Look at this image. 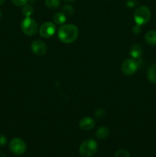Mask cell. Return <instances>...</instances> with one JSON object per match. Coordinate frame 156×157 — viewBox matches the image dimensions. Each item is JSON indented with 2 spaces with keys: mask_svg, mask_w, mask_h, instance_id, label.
Returning <instances> with one entry per match:
<instances>
[{
  "mask_svg": "<svg viewBox=\"0 0 156 157\" xmlns=\"http://www.w3.org/2000/svg\"><path fill=\"white\" fill-rule=\"evenodd\" d=\"M97 143L93 139H88L84 141L80 147V153L82 156H92L97 151Z\"/></svg>",
  "mask_w": 156,
  "mask_h": 157,
  "instance_id": "3",
  "label": "cell"
},
{
  "mask_svg": "<svg viewBox=\"0 0 156 157\" xmlns=\"http://www.w3.org/2000/svg\"><path fill=\"white\" fill-rule=\"evenodd\" d=\"M58 38L63 43L69 44L72 43L78 38L79 30L74 25H63L58 30Z\"/></svg>",
  "mask_w": 156,
  "mask_h": 157,
  "instance_id": "1",
  "label": "cell"
},
{
  "mask_svg": "<svg viewBox=\"0 0 156 157\" xmlns=\"http://www.w3.org/2000/svg\"><path fill=\"white\" fill-rule=\"evenodd\" d=\"M105 114V110H102V109H98L96 111V113H95V116H96V117H97L98 119H101V118L104 117Z\"/></svg>",
  "mask_w": 156,
  "mask_h": 157,
  "instance_id": "20",
  "label": "cell"
},
{
  "mask_svg": "<svg viewBox=\"0 0 156 157\" xmlns=\"http://www.w3.org/2000/svg\"><path fill=\"white\" fill-rule=\"evenodd\" d=\"M34 8L31 5H25L23 6L22 9V14L25 17H30L33 14Z\"/></svg>",
  "mask_w": 156,
  "mask_h": 157,
  "instance_id": "16",
  "label": "cell"
},
{
  "mask_svg": "<svg viewBox=\"0 0 156 157\" xmlns=\"http://www.w3.org/2000/svg\"><path fill=\"white\" fill-rule=\"evenodd\" d=\"M145 41L151 45H156V30H151L145 36Z\"/></svg>",
  "mask_w": 156,
  "mask_h": 157,
  "instance_id": "12",
  "label": "cell"
},
{
  "mask_svg": "<svg viewBox=\"0 0 156 157\" xmlns=\"http://www.w3.org/2000/svg\"><path fill=\"white\" fill-rule=\"evenodd\" d=\"M62 12L66 16H70L74 14V9L70 5H65L62 7Z\"/></svg>",
  "mask_w": 156,
  "mask_h": 157,
  "instance_id": "17",
  "label": "cell"
},
{
  "mask_svg": "<svg viewBox=\"0 0 156 157\" xmlns=\"http://www.w3.org/2000/svg\"><path fill=\"white\" fill-rule=\"evenodd\" d=\"M26 144L21 138H14L9 143V150L16 155H21L26 151Z\"/></svg>",
  "mask_w": 156,
  "mask_h": 157,
  "instance_id": "5",
  "label": "cell"
},
{
  "mask_svg": "<svg viewBox=\"0 0 156 157\" xmlns=\"http://www.w3.org/2000/svg\"><path fill=\"white\" fill-rule=\"evenodd\" d=\"M5 1H6V0H0V6H2V5L4 4Z\"/></svg>",
  "mask_w": 156,
  "mask_h": 157,
  "instance_id": "25",
  "label": "cell"
},
{
  "mask_svg": "<svg viewBox=\"0 0 156 157\" xmlns=\"http://www.w3.org/2000/svg\"><path fill=\"white\" fill-rule=\"evenodd\" d=\"M0 157H6V156L3 153L0 152Z\"/></svg>",
  "mask_w": 156,
  "mask_h": 157,
  "instance_id": "24",
  "label": "cell"
},
{
  "mask_svg": "<svg viewBox=\"0 0 156 157\" xmlns=\"http://www.w3.org/2000/svg\"><path fill=\"white\" fill-rule=\"evenodd\" d=\"M21 28L24 34L28 36H32L35 35L38 31V24L30 17H25L21 21Z\"/></svg>",
  "mask_w": 156,
  "mask_h": 157,
  "instance_id": "4",
  "label": "cell"
},
{
  "mask_svg": "<svg viewBox=\"0 0 156 157\" xmlns=\"http://www.w3.org/2000/svg\"><path fill=\"white\" fill-rule=\"evenodd\" d=\"M148 78L151 83H156V64H152L148 68Z\"/></svg>",
  "mask_w": 156,
  "mask_h": 157,
  "instance_id": "14",
  "label": "cell"
},
{
  "mask_svg": "<svg viewBox=\"0 0 156 157\" xmlns=\"http://www.w3.org/2000/svg\"><path fill=\"white\" fill-rule=\"evenodd\" d=\"M53 19L55 24L61 25H63L66 22V21H67L66 15H64L63 12H57V13L54 15Z\"/></svg>",
  "mask_w": 156,
  "mask_h": 157,
  "instance_id": "13",
  "label": "cell"
},
{
  "mask_svg": "<svg viewBox=\"0 0 156 157\" xmlns=\"http://www.w3.org/2000/svg\"><path fill=\"white\" fill-rule=\"evenodd\" d=\"M28 1L29 0H12V2L13 3V5H15V6L21 7V6H25V5H27Z\"/></svg>",
  "mask_w": 156,
  "mask_h": 157,
  "instance_id": "19",
  "label": "cell"
},
{
  "mask_svg": "<svg viewBox=\"0 0 156 157\" xmlns=\"http://www.w3.org/2000/svg\"><path fill=\"white\" fill-rule=\"evenodd\" d=\"M7 143V138L2 134H0V146H4L6 145Z\"/></svg>",
  "mask_w": 156,
  "mask_h": 157,
  "instance_id": "22",
  "label": "cell"
},
{
  "mask_svg": "<svg viewBox=\"0 0 156 157\" xmlns=\"http://www.w3.org/2000/svg\"><path fill=\"white\" fill-rule=\"evenodd\" d=\"M1 16H2V12L1 11H0V18H1Z\"/></svg>",
  "mask_w": 156,
  "mask_h": 157,
  "instance_id": "27",
  "label": "cell"
},
{
  "mask_svg": "<svg viewBox=\"0 0 156 157\" xmlns=\"http://www.w3.org/2000/svg\"><path fill=\"white\" fill-rule=\"evenodd\" d=\"M132 32H134L135 34H139V33H140V32H141V27H140V25H139L136 24V25L133 26V28H132Z\"/></svg>",
  "mask_w": 156,
  "mask_h": 157,
  "instance_id": "23",
  "label": "cell"
},
{
  "mask_svg": "<svg viewBox=\"0 0 156 157\" xmlns=\"http://www.w3.org/2000/svg\"><path fill=\"white\" fill-rule=\"evenodd\" d=\"M65 2H72L75 1V0H64Z\"/></svg>",
  "mask_w": 156,
  "mask_h": 157,
  "instance_id": "26",
  "label": "cell"
},
{
  "mask_svg": "<svg viewBox=\"0 0 156 157\" xmlns=\"http://www.w3.org/2000/svg\"><path fill=\"white\" fill-rule=\"evenodd\" d=\"M115 157H131L128 151L125 150H119L116 151Z\"/></svg>",
  "mask_w": 156,
  "mask_h": 157,
  "instance_id": "18",
  "label": "cell"
},
{
  "mask_svg": "<svg viewBox=\"0 0 156 157\" xmlns=\"http://www.w3.org/2000/svg\"><path fill=\"white\" fill-rule=\"evenodd\" d=\"M139 67V64L136 60L126 59L122 64V71L125 75H132L136 72Z\"/></svg>",
  "mask_w": 156,
  "mask_h": 157,
  "instance_id": "7",
  "label": "cell"
},
{
  "mask_svg": "<svg viewBox=\"0 0 156 157\" xmlns=\"http://www.w3.org/2000/svg\"><path fill=\"white\" fill-rule=\"evenodd\" d=\"M46 6L51 9H56L61 5V0H45Z\"/></svg>",
  "mask_w": 156,
  "mask_h": 157,
  "instance_id": "15",
  "label": "cell"
},
{
  "mask_svg": "<svg viewBox=\"0 0 156 157\" xmlns=\"http://www.w3.org/2000/svg\"><path fill=\"white\" fill-rule=\"evenodd\" d=\"M110 129L106 127H101L97 129L96 132V136L99 140H105L110 135Z\"/></svg>",
  "mask_w": 156,
  "mask_h": 157,
  "instance_id": "10",
  "label": "cell"
},
{
  "mask_svg": "<svg viewBox=\"0 0 156 157\" xmlns=\"http://www.w3.org/2000/svg\"><path fill=\"white\" fill-rule=\"evenodd\" d=\"M151 18V11L147 6H142L134 12V20L136 24L142 25L148 22Z\"/></svg>",
  "mask_w": 156,
  "mask_h": 157,
  "instance_id": "2",
  "label": "cell"
},
{
  "mask_svg": "<svg viewBox=\"0 0 156 157\" xmlns=\"http://www.w3.org/2000/svg\"><path fill=\"white\" fill-rule=\"evenodd\" d=\"M80 127L84 130H90L94 127L95 121L92 118L86 117L82 118L79 123Z\"/></svg>",
  "mask_w": 156,
  "mask_h": 157,
  "instance_id": "9",
  "label": "cell"
},
{
  "mask_svg": "<svg viewBox=\"0 0 156 157\" xmlns=\"http://www.w3.org/2000/svg\"><path fill=\"white\" fill-rule=\"evenodd\" d=\"M125 4H126L127 7L132 9V8H134L137 6L138 2H137V0H127Z\"/></svg>",
  "mask_w": 156,
  "mask_h": 157,
  "instance_id": "21",
  "label": "cell"
},
{
  "mask_svg": "<svg viewBox=\"0 0 156 157\" xmlns=\"http://www.w3.org/2000/svg\"><path fill=\"white\" fill-rule=\"evenodd\" d=\"M32 50L34 54L38 56H42L46 54L47 51V47L46 44L40 40L33 41L32 44Z\"/></svg>",
  "mask_w": 156,
  "mask_h": 157,
  "instance_id": "8",
  "label": "cell"
},
{
  "mask_svg": "<svg viewBox=\"0 0 156 157\" xmlns=\"http://www.w3.org/2000/svg\"><path fill=\"white\" fill-rule=\"evenodd\" d=\"M56 31V26L53 22L47 21L43 23L39 29V34L44 38H48L53 36Z\"/></svg>",
  "mask_w": 156,
  "mask_h": 157,
  "instance_id": "6",
  "label": "cell"
},
{
  "mask_svg": "<svg viewBox=\"0 0 156 157\" xmlns=\"http://www.w3.org/2000/svg\"><path fill=\"white\" fill-rule=\"evenodd\" d=\"M142 53H143V49H142V46L139 44H134L133 46H132L131 49H130V55L133 58H140Z\"/></svg>",
  "mask_w": 156,
  "mask_h": 157,
  "instance_id": "11",
  "label": "cell"
}]
</instances>
